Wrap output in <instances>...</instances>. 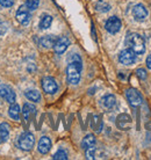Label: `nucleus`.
Instances as JSON below:
<instances>
[{
  "label": "nucleus",
  "mask_w": 151,
  "mask_h": 160,
  "mask_svg": "<svg viewBox=\"0 0 151 160\" xmlns=\"http://www.w3.org/2000/svg\"><path fill=\"white\" fill-rule=\"evenodd\" d=\"M51 148V140L50 138L47 136L41 137V139L39 140V144H37V150L41 154H47Z\"/></svg>",
  "instance_id": "nucleus-12"
},
{
  "label": "nucleus",
  "mask_w": 151,
  "mask_h": 160,
  "mask_svg": "<svg viewBox=\"0 0 151 160\" xmlns=\"http://www.w3.org/2000/svg\"><path fill=\"white\" fill-rule=\"evenodd\" d=\"M94 145H96V137L92 133L86 135L81 140V148H84V150H87V148H92Z\"/></svg>",
  "instance_id": "nucleus-18"
},
{
  "label": "nucleus",
  "mask_w": 151,
  "mask_h": 160,
  "mask_svg": "<svg viewBox=\"0 0 151 160\" xmlns=\"http://www.w3.org/2000/svg\"><path fill=\"white\" fill-rule=\"evenodd\" d=\"M81 60H72L69 62V65L66 68V79L68 82L71 85H78L80 81L81 76Z\"/></svg>",
  "instance_id": "nucleus-2"
},
{
  "label": "nucleus",
  "mask_w": 151,
  "mask_h": 160,
  "mask_svg": "<svg viewBox=\"0 0 151 160\" xmlns=\"http://www.w3.org/2000/svg\"><path fill=\"white\" fill-rule=\"evenodd\" d=\"M148 15H149V12H148L147 8L144 7V5L137 4L133 7V16H134L135 20L143 21L147 19Z\"/></svg>",
  "instance_id": "nucleus-11"
},
{
  "label": "nucleus",
  "mask_w": 151,
  "mask_h": 160,
  "mask_svg": "<svg viewBox=\"0 0 151 160\" xmlns=\"http://www.w3.org/2000/svg\"><path fill=\"white\" fill-rule=\"evenodd\" d=\"M35 145V138L32 132H22L18 138V146L22 151H30Z\"/></svg>",
  "instance_id": "nucleus-3"
},
{
  "label": "nucleus",
  "mask_w": 151,
  "mask_h": 160,
  "mask_svg": "<svg viewBox=\"0 0 151 160\" xmlns=\"http://www.w3.org/2000/svg\"><path fill=\"white\" fill-rule=\"evenodd\" d=\"M7 23H5V22H3V21H0V36H3V35H5L6 32H7Z\"/></svg>",
  "instance_id": "nucleus-28"
},
{
  "label": "nucleus",
  "mask_w": 151,
  "mask_h": 160,
  "mask_svg": "<svg viewBox=\"0 0 151 160\" xmlns=\"http://www.w3.org/2000/svg\"><path fill=\"white\" fill-rule=\"evenodd\" d=\"M117 127H119L121 130H129L131 127V118L129 115L127 114H121L119 117H117Z\"/></svg>",
  "instance_id": "nucleus-14"
},
{
  "label": "nucleus",
  "mask_w": 151,
  "mask_h": 160,
  "mask_svg": "<svg viewBox=\"0 0 151 160\" xmlns=\"http://www.w3.org/2000/svg\"><path fill=\"white\" fill-rule=\"evenodd\" d=\"M100 103H101V106H102L103 108L106 109L114 108L116 104L115 95H113V94H106V95H103L101 98V100H100Z\"/></svg>",
  "instance_id": "nucleus-13"
},
{
  "label": "nucleus",
  "mask_w": 151,
  "mask_h": 160,
  "mask_svg": "<svg viewBox=\"0 0 151 160\" xmlns=\"http://www.w3.org/2000/svg\"><path fill=\"white\" fill-rule=\"evenodd\" d=\"M145 64H147L148 68H149V70H151V55H149V56H148L147 60H145Z\"/></svg>",
  "instance_id": "nucleus-29"
},
{
  "label": "nucleus",
  "mask_w": 151,
  "mask_h": 160,
  "mask_svg": "<svg viewBox=\"0 0 151 160\" xmlns=\"http://www.w3.org/2000/svg\"><path fill=\"white\" fill-rule=\"evenodd\" d=\"M9 129H11V127L6 122L0 124V144L7 142L8 137H9Z\"/></svg>",
  "instance_id": "nucleus-16"
},
{
  "label": "nucleus",
  "mask_w": 151,
  "mask_h": 160,
  "mask_svg": "<svg viewBox=\"0 0 151 160\" xmlns=\"http://www.w3.org/2000/svg\"><path fill=\"white\" fill-rule=\"evenodd\" d=\"M52 23V16L49 14H44L40 20V29L44 30V29H48Z\"/></svg>",
  "instance_id": "nucleus-21"
},
{
  "label": "nucleus",
  "mask_w": 151,
  "mask_h": 160,
  "mask_svg": "<svg viewBox=\"0 0 151 160\" xmlns=\"http://www.w3.org/2000/svg\"><path fill=\"white\" fill-rule=\"evenodd\" d=\"M20 114H21L20 106L18 103H15V102L11 104V107L8 109V115H9V117L15 121H19L20 120Z\"/></svg>",
  "instance_id": "nucleus-17"
},
{
  "label": "nucleus",
  "mask_w": 151,
  "mask_h": 160,
  "mask_svg": "<svg viewBox=\"0 0 151 160\" xmlns=\"http://www.w3.org/2000/svg\"><path fill=\"white\" fill-rule=\"evenodd\" d=\"M126 96H127L128 101L130 103L131 107H139L143 103V98L141 95V93L135 89V88H129L126 91Z\"/></svg>",
  "instance_id": "nucleus-4"
},
{
  "label": "nucleus",
  "mask_w": 151,
  "mask_h": 160,
  "mask_svg": "<svg viewBox=\"0 0 151 160\" xmlns=\"http://www.w3.org/2000/svg\"><path fill=\"white\" fill-rule=\"evenodd\" d=\"M119 62L123 65H133L136 62V53L131 49H124L120 52L119 55Z\"/></svg>",
  "instance_id": "nucleus-5"
},
{
  "label": "nucleus",
  "mask_w": 151,
  "mask_h": 160,
  "mask_svg": "<svg viewBox=\"0 0 151 160\" xmlns=\"http://www.w3.org/2000/svg\"><path fill=\"white\" fill-rule=\"evenodd\" d=\"M126 44L136 55H142L145 51V41L137 32H129L126 37Z\"/></svg>",
  "instance_id": "nucleus-1"
},
{
  "label": "nucleus",
  "mask_w": 151,
  "mask_h": 160,
  "mask_svg": "<svg viewBox=\"0 0 151 160\" xmlns=\"http://www.w3.org/2000/svg\"><path fill=\"white\" fill-rule=\"evenodd\" d=\"M122 27V22L117 16H111L106 23H105V28L109 34H116L120 32V29Z\"/></svg>",
  "instance_id": "nucleus-7"
},
{
  "label": "nucleus",
  "mask_w": 151,
  "mask_h": 160,
  "mask_svg": "<svg viewBox=\"0 0 151 160\" xmlns=\"http://www.w3.org/2000/svg\"><path fill=\"white\" fill-rule=\"evenodd\" d=\"M70 45V40H69L66 36H60L56 40L55 44H54V51L57 53V55H62L66 51V49L69 48Z\"/></svg>",
  "instance_id": "nucleus-10"
},
{
  "label": "nucleus",
  "mask_w": 151,
  "mask_h": 160,
  "mask_svg": "<svg viewBox=\"0 0 151 160\" xmlns=\"http://www.w3.org/2000/svg\"><path fill=\"white\" fill-rule=\"evenodd\" d=\"M24 5L27 6L29 11H35V9H37L39 5H40V0H27Z\"/></svg>",
  "instance_id": "nucleus-24"
},
{
  "label": "nucleus",
  "mask_w": 151,
  "mask_h": 160,
  "mask_svg": "<svg viewBox=\"0 0 151 160\" xmlns=\"http://www.w3.org/2000/svg\"><path fill=\"white\" fill-rule=\"evenodd\" d=\"M24 95L29 101H33V102H40L41 101V94L39 91L36 89H28L24 92Z\"/></svg>",
  "instance_id": "nucleus-19"
},
{
  "label": "nucleus",
  "mask_w": 151,
  "mask_h": 160,
  "mask_svg": "<svg viewBox=\"0 0 151 160\" xmlns=\"http://www.w3.org/2000/svg\"><path fill=\"white\" fill-rule=\"evenodd\" d=\"M0 5L5 8H9L14 5V0H0Z\"/></svg>",
  "instance_id": "nucleus-27"
},
{
  "label": "nucleus",
  "mask_w": 151,
  "mask_h": 160,
  "mask_svg": "<svg viewBox=\"0 0 151 160\" xmlns=\"http://www.w3.org/2000/svg\"><path fill=\"white\" fill-rule=\"evenodd\" d=\"M42 88L47 94H55L58 91V84L51 77H45L42 79Z\"/></svg>",
  "instance_id": "nucleus-8"
},
{
  "label": "nucleus",
  "mask_w": 151,
  "mask_h": 160,
  "mask_svg": "<svg viewBox=\"0 0 151 160\" xmlns=\"http://www.w3.org/2000/svg\"><path fill=\"white\" fill-rule=\"evenodd\" d=\"M96 9L100 13H106L111 9V5L105 0H99L96 2Z\"/></svg>",
  "instance_id": "nucleus-22"
},
{
  "label": "nucleus",
  "mask_w": 151,
  "mask_h": 160,
  "mask_svg": "<svg viewBox=\"0 0 151 160\" xmlns=\"http://www.w3.org/2000/svg\"><path fill=\"white\" fill-rule=\"evenodd\" d=\"M136 74H137V77H138L141 80H145L148 77L147 71H145L144 68H137V70H136Z\"/></svg>",
  "instance_id": "nucleus-26"
},
{
  "label": "nucleus",
  "mask_w": 151,
  "mask_h": 160,
  "mask_svg": "<svg viewBox=\"0 0 151 160\" xmlns=\"http://www.w3.org/2000/svg\"><path fill=\"white\" fill-rule=\"evenodd\" d=\"M36 112L35 107L30 103H24L23 104V108H22V116H23L24 120H29V117L32 114Z\"/></svg>",
  "instance_id": "nucleus-20"
},
{
  "label": "nucleus",
  "mask_w": 151,
  "mask_h": 160,
  "mask_svg": "<svg viewBox=\"0 0 151 160\" xmlns=\"http://www.w3.org/2000/svg\"><path fill=\"white\" fill-rule=\"evenodd\" d=\"M69 157H68V153H66V151H64V150H58L57 152L52 156V159L54 160H66Z\"/></svg>",
  "instance_id": "nucleus-23"
},
{
  "label": "nucleus",
  "mask_w": 151,
  "mask_h": 160,
  "mask_svg": "<svg viewBox=\"0 0 151 160\" xmlns=\"http://www.w3.org/2000/svg\"><path fill=\"white\" fill-rule=\"evenodd\" d=\"M0 96L11 104L14 103L16 100L15 92H14L13 88L9 87L8 85H0Z\"/></svg>",
  "instance_id": "nucleus-9"
},
{
  "label": "nucleus",
  "mask_w": 151,
  "mask_h": 160,
  "mask_svg": "<svg viewBox=\"0 0 151 160\" xmlns=\"http://www.w3.org/2000/svg\"><path fill=\"white\" fill-rule=\"evenodd\" d=\"M56 40H57V37L54 36V35H47V36L41 37L40 45L42 47V48H45V49L52 48L56 42Z\"/></svg>",
  "instance_id": "nucleus-15"
},
{
  "label": "nucleus",
  "mask_w": 151,
  "mask_h": 160,
  "mask_svg": "<svg viewBox=\"0 0 151 160\" xmlns=\"http://www.w3.org/2000/svg\"><path fill=\"white\" fill-rule=\"evenodd\" d=\"M16 20L19 21V23L22 24V26H27L30 21V11L27 8L26 5H22L18 8L15 14Z\"/></svg>",
  "instance_id": "nucleus-6"
},
{
  "label": "nucleus",
  "mask_w": 151,
  "mask_h": 160,
  "mask_svg": "<svg viewBox=\"0 0 151 160\" xmlns=\"http://www.w3.org/2000/svg\"><path fill=\"white\" fill-rule=\"evenodd\" d=\"M86 151V158L87 159H96V148L94 146H92V148H87V150H85Z\"/></svg>",
  "instance_id": "nucleus-25"
}]
</instances>
